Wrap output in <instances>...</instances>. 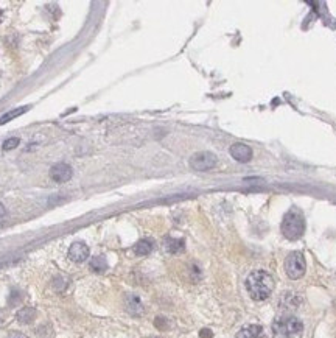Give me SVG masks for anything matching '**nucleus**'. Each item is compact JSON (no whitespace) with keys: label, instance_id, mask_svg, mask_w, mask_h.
Instances as JSON below:
<instances>
[{"label":"nucleus","instance_id":"nucleus-18","mask_svg":"<svg viewBox=\"0 0 336 338\" xmlns=\"http://www.w3.org/2000/svg\"><path fill=\"white\" fill-rule=\"evenodd\" d=\"M154 326H156L159 330H164V329H167V327H168V324H167V319H165V318H162V316H157V318L154 319Z\"/></svg>","mask_w":336,"mask_h":338},{"label":"nucleus","instance_id":"nucleus-20","mask_svg":"<svg viewBox=\"0 0 336 338\" xmlns=\"http://www.w3.org/2000/svg\"><path fill=\"white\" fill-rule=\"evenodd\" d=\"M5 214H7V211H5V206L0 203V218L2 217H5Z\"/></svg>","mask_w":336,"mask_h":338},{"label":"nucleus","instance_id":"nucleus-8","mask_svg":"<svg viewBox=\"0 0 336 338\" xmlns=\"http://www.w3.org/2000/svg\"><path fill=\"white\" fill-rule=\"evenodd\" d=\"M231 156L235 160H238V162L246 164V162H249V160L252 159V150L248 147L246 143L238 142V143H234L231 147Z\"/></svg>","mask_w":336,"mask_h":338},{"label":"nucleus","instance_id":"nucleus-19","mask_svg":"<svg viewBox=\"0 0 336 338\" xmlns=\"http://www.w3.org/2000/svg\"><path fill=\"white\" fill-rule=\"evenodd\" d=\"M199 336L201 338H212L213 336V332L210 329H201L199 330Z\"/></svg>","mask_w":336,"mask_h":338},{"label":"nucleus","instance_id":"nucleus-5","mask_svg":"<svg viewBox=\"0 0 336 338\" xmlns=\"http://www.w3.org/2000/svg\"><path fill=\"white\" fill-rule=\"evenodd\" d=\"M188 164L196 172H207L216 165V156L210 151H199L190 157Z\"/></svg>","mask_w":336,"mask_h":338},{"label":"nucleus","instance_id":"nucleus-16","mask_svg":"<svg viewBox=\"0 0 336 338\" xmlns=\"http://www.w3.org/2000/svg\"><path fill=\"white\" fill-rule=\"evenodd\" d=\"M90 270H93L95 273H103L107 270V261L103 256H97L90 261Z\"/></svg>","mask_w":336,"mask_h":338},{"label":"nucleus","instance_id":"nucleus-13","mask_svg":"<svg viewBox=\"0 0 336 338\" xmlns=\"http://www.w3.org/2000/svg\"><path fill=\"white\" fill-rule=\"evenodd\" d=\"M153 248H154L153 240H150V238H142V240H139L137 243H136L134 252L137 256H148L153 251Z\"/></svg>","mask_w":336,"mask_h":338},{"label":"nucleus","instance_id":"nucleus-9","mask_svg":"<svg viewBox=\"0 0 336 338\" xmlns=\"http://www.w3.org/2000/svg\"><path fill=\"white\" fill-rule=\"evenodd\" d=\"M237 338H265L263 327L259 324H249L245 326L242 330L237 333Z\"/></svg>","mask_w":336,"mask_h":338},{"label":"nucleus","instance_id":"nucleus-22","mask_svg":"<svg viewBox=\"0 0 336 338\" xmlns=\"http://www.w3.org/2000/svg\"><path fill=\"white\" fill-rule=\"evenodd\" d=\"M2 18H4V11L0 10V22H2Z\"/></svg>","mask_w":336,"mask_h":338},{"label":"nucleus","instance_id":"nucleus-17","mask_svg":"<svg viewBox=\"0 0 336 338\" xmlns=\"http://www.w3.org/2000/svg\"><path fill=\"white\" fill-rule=\"evenodd\" d=\"M21 143V140H19V137H11V139H7L5 142H4V151H8V150H13V148H16L18 145Z\"/></svg>","mask_w":336,"mask_h":338},{"label":"nucleus","instance_id":"nucleus-4","mask_svg":"<svg viewBox=\"0 0 336 338\" xmlns=\"http://www.w3.org/2000/svg\"><path fill=\"white\" fill-rule=\"evenodd\" d=\"M305 270H307V262H305V257H303L302 252L293 251L291 254H288L286 261H285V273L288 278L293 281H297L305 275Z\"/></svg>","mask_w":336,"mask_h":338},{"label":"nucleus","instance_id":"nucleus-6","mask_svg":"<svg viewBox=\"0 0 336 338\" xmlns=\"http://www.w3.org/2000/svg\"><path fill=\"white\" fill-rule=\"evenodd\" d=\"M50 178L55 181V183H67L69 180H72V175H73V170L70 165L64 164V162H59V164H55L50 172Z\"/></svg>","mask_w":336,"mask_h":338},{"label":"nucleus","instance_id":"nucleus-3","mask_svg":"<svg viewBox=\"0 0 336 338\" xmlns=\"http://www.w3.org/2000/svg\"><path fill=\"white\" fill-rule=\"evenodd\" d=\"M302 333L303 324L296 316H280L273 323L274 338H300Z\"/></svg>","mask_w":336,"mask_h":338},{"label":"nucleus","instance_id":"nucleus-10","mask_svg":"<svg viewBox=\"0 0 336 338\" xmlns=\"http://www.w3.org/2000/svg\"><path fill=\"white\" fill-rule=\"evenodd\" d=\"M126 309H128V312H130L131 315H134V316L142 315L143 313V304H142L140 298L136 296V295L128 296L126 298Z\"/></svg>","mask_w":336,"mask_h":338},{"label":"nucleus","instance_id":"nucleus-12","mask_svg":"<svg viewBox=\"0 0 336 338\" xmlns=\"http://www.w3.org/2000/svg\"><path fill=\"white\" fill-rule=\"evenodd\" d=\"M300 302V298L297 295H294L293 292H288V293H283L282 299H280V307L282 309H296Z\"/></svg>","mask_w":336,"mask_h":338},{"label":"nucleus","instance_id":"nucleus-11","mask_svg":"<svg viewBox=\"0 0 336 338\" xmlns=\"http://www.w3.org/2000/svg\"><path fill=\"white\" fill-rule=\"evenodd\" d=\"M185 248V243L182 238H173V237H167L165 238V249L171 254H178L182 252Z\"/></svg>","mask_w":336,"mask_h":338},{"label":"nucleus","instance_id":"nucleus-21","mask_svg":"<svg viewBox=\"0 0 336 338\" xmlns=\"http://www.w3.org/2000/svg\"><path fill=\"white\" fill-rule=\"evenodd\" d=\"M10 338H22V336H21V335H18V333H14V335H11Z\"/></svg>","mask_w":336,"mask_h":338},{"label":"nucleus","instance_id":"nucleus-15","mask_svg":"<svg viewBox=\"0 0 336 338\" xmlns=\"http://www.w3.org/2000/svg\"><path fill=\"white\" fill-rule=\"evenodd\" d=\"M35 316H36V310L33 307H24L22 310L18 312V319L22 324H30L31 321L35 319Z\"/></svg>","mask_w":336,"mask_h":338},{"label":"nucleus","instance_id":"nucleus-2","mask_svg":"<svg viewBox=\"0 0 336 338\" xmlns=\"http://www.w3.org/2000/svg\"><path fill=\"white\" fill-rule=\"evenodd\" d=\"M305 231V218L303 214L296 207H291L283 217L282 221V234L288 240H297L303 235Z\"/></svg>","mask_w":336,"mask_h":338},{"label":"nucleus","instance_id":"nucleus-14","mask_svg":"<svg viewBox=\"0 0 336 338\" xmlns=\"http://www.w3.org/2000/svg\"><path fill=\"white\" fill-rule=\"evenodd\" d=\"M30 108H31V106H22V108H16V109H13V111H8L7 114H4L2 117H0V126L5 125V123H8L10 120H13V119H16V117H19V116L25 114V112H27Z\"/></svg>","mask_w":336,"mask_h":338},{"label":"nucleus","instance_id":"nucleus-7","mask_svg":"<svg viewBox=\"0 0 336 338\" xmlns=\"http://www.w3.org/2000/svg\"><path fill=\"white\" fill-rule=\"evenodd\" d=\"M89 252L90 251H89V246L86 243H83V241H75V243L70 245L67 256H69V259L72 262L81 264V262H84L87 257H89Z\"/></svg>","mask_w":336,"mask_h":338},{"label":"nucleus","instance_id":"nucleus-1","mask_svg":"<svg viewBox=\"0 0 336 338\" xmlns=\"http://www.w3.org/2000/svg\"><path fill=\"white\" fill-rule=\"evenodd\" d=\"M274 279L265 270H255L246 278V290L254 301H265L271 296Z\"/></svg>","mask_w":336,"mask_h":338}]
</instances>
